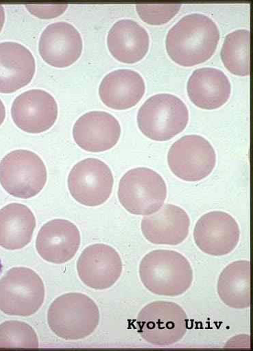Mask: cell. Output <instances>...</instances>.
<instances>
[{
	"mask_svg": "<svg viewBox=\"0 0 253 351\" xmlns=\"http://www.w3.org/2000/svg\"><path fill=\"white\" fill-rule=\"evenodd\" d=\"M220 38L219 29L209 17L192 14L182 18L168 32L165 47L170 58L185 67L209 60Z\"/></svg>",
	"mask_w": 253,
	"mask_h": 351,
	"instance_id": "cell-1",
	"label": "cell"
},
{
	"mask_svg": "<svg viewBox=\"0 0 253 351\" xmlns=\"http://www.w3.org/2000/svg\"><path fill=\"white\" fill-rule=\"evenodd\" d=\"M139 277L151 293L176 297L185 293L193 282V270L188 260L172 250H155L146 254L139 265Z\"/></svg>",
	"mask_w": 253,
	"mask_h": 351,
	"instance_id": "cell-2",
	"label": "cell"
},
{
	"mask_svg": "<svg viewBox=\"0 0 253 351\" xmlns=\"http://www.w3.org/2000/svg\"><path fill=\"white\" fill-rule=\"evenodd\" d=\"M100 322V311L95 302L80 293L61 295L48 312L50 328L66 340H79L92 335Z\"/></svg>",
	"mask_w": 253,
	"mask_h": 351,
	"instance_id": "cell-3",
	"label": "cell"
},
{
	"mask_svg": "<svg viewBox=\"0 0 253 351\" xmlns=\"http://www.w3.org/2000/svg\"><path fill=\"white\" fill-rule=\"evenodd\" d=\"M47 179L45 163L32 151L14 150L0 161V184L14 197H35L44 189Z\"/></svg>",
	"mask_w": 253,
	"mask_h": 351,
	"instance_id": "cell-4",
	"label": "cell"
},
{
	"mask_svg": "<svg viewBox=\"0 0 253 351\" xmlns=\"http://www.w3.org/2000/svg\"><path fill=\"white\" fill-rule=\"evenodd\" d=\"M188 121L189 111L185 104L176 95L168 93L150 97L137 114L141 132L157 141L174 138L185 129Z\"/></svg>",
	"mask_w": 253,
	"mask_h": 351,
	"instance_id": "cell-5",
	"label": "cell"
},
{
	"mask_svg": "<svg viewBox=\"0 0 253 351\" xmlns=\"http://www.w3.org/2000/svg\"><path fill=\"white\" fill-rule=\"evenodd\" d=\"M118 199L129 213L151 215L163 206L167 197L164 180L157 171L147 167L128 171L120 182Z\"/></svg>",
	"mask_w": 253,
	"mask_h": 351,
	"instance_id": "cell-6",
	"label": "cell"
},
{
	"mask_svg": "<svg viewBox=\"0 0 253 351\" xmlns=\"http://www.w3.org/2000/svg\"><path fill=\"white\" fill-rule=\"evenodd\" d=\"M44 299V282L29 268L11 269L0 279V311L5 314L31 316L39 311Z\"/></svg>",
	"mask_w": 253,
	"mask_h": 351,
	"instance_id": "cell-7",
	"label": "cell"
},
{
	"mask_svg": "<svg viewBox=\"0 0 253 351\" xmlns=\"http://www.w3.org/2000/svg\"><path fill=\"white\" fill-rule=\"evenodd\" d=\"M138 332L147 342L168 346L181 341L187 330L188 318L178 304L157 301L147 304L139 312Z\"/></svg>",
	"mask_w": 253,
	"mask_h": 351,
	"instance_id": "cell-8",
	"label": "cell"
},
{
	"mask_svg": "<svg viewBox=\"0 0 253 351\" xmlns=\"http://www.w3.org/2000/svg\"><path fill=\"white\" fill-rule=\"evenodd\" d=\"M168 162L176 177L185 182H197L211 173L216 164V154L205 138L186 135L171 146Z\"/></svg>",
	"mask_w": 253,
	"mask_h": 351,
	"instance_id": "cell-9",
	"label": "cell"
},
{
	"mask_svg": "<svg viewBox=\"0 0 253 351\" xmlns=\"http://www.w3.org/2000/svg\"><path fill=\"white\" fill-rule=\"evenodd\" d=\"M114 179L103 161L89 158L77 163L70 172L68 189L72 197L88 207L105 204L111 197Z\"/></svg>",
	"mask_w": 253,
	"mask_h": 351,
	"instance_id": "cell-10",
	"label": "cell"
},
{
	"mask_svg": "<svg viewBox=\"0 0 253 351\" xmlns=\"http://www.w3.org/2000/svg\"><path fill=\"white\" fill-rule=\"evenodd\" d=\"M240 230L236 220L219 211L205 214L196 223L194 239L204 253L222 256L231 253L237 246Z\"/></svg>",
	"mask_w": 253,
	"mask_h": 351,
	"instance_id": "cell-11",
	"label": "cell"
},
{
	"mask_svg": "<svg viewBox=\"0 0 253 351\" xmlns=\"http://www.w3.org/2000/svg\"><path fill=\"white\" fill-rule=\"evenodd\" d=\"M122 268L118 252L105 244L86 247L77 262L81 281L96 290H105L114 286L120 278Z\"/></svg>",
	"mask_w": 253,
	"mask_h": 351,
	"instance_id": "cell-12",
	"label": "cell"
},
{
	"mask_svg": "<svg viewBox=\"0 0 253 351\" xmlns=\"http://www.w3.org/2000/svg\"><path fill=\"white\" fill-rule=\"evenodd\" d=\"M12 116L16 125L22 130L33 134L42 133L55 123L58 105L49 93L41 89H32L15 99Z\"/></svg>",
	"mask_w": 253,
	"mask_h": 351,
	"instance_id": "cell-13",
	"label": "cell"
},
{
	"mask_svg": "<svg viewBox=\"0 0 253 351\" xmlns=\"http://www.w3.org/2000/svg\"><path fill=\"white\" fill-rule=\"evenodd\" d=\"M83 48L79 32L71 24L58 22L49 25L41 35L39 51L43 60L57 68L73 64Z\"/></svg>",
	"mask_w": 253,
	"mask_h": 351,
	"instance_id": "cell-14",
	"label": "cell"
},
{
	"mask_svg": "<svg viewBox=\"0 0 253 351\" xmlns=\"http://www.w3.org/2000/svg\"><path fill=\"white\" fill-rule=\"evenodd\" d=\"M118 119L104 111H92L82 115L73 128L77 144L91 152H105L114 147L121 135Z\"/></svg>",
	"mask_w": 253,
	"mask_h": 351,
	"instance_id": "cell-15",
	"label": "cell"
},
{
	"mask_svg": "<svg viewBox=\"0 0 253 351\" xmlns=\"http://www.w3.org/2000/svg\"><path fill=\"white\" fill-rule=\"evenodd\" d=\"M81 234L72 222L55 219L46 223L40 230L36 249L46 261L64 264L72 260L81 245Z\"/></svg>",
	"mask_w": 253,
	"mask_h": 351,
	"instance_id": "cell-16",
	"label": "cell"
},
{
	"mask_svg": "<svg viewBox=\"0 0 253 351\" xmlns=\"http://www.w3.org/2000/svg\"><path fill=\"white\" fill-rule=\"evenodd\" d=\"M190 219L181 208L167 204L159 212L144 217L142 231L147 241L155 245H177L188 237Z\"/></svg>",
	"mask_w": 253,
	"mask_h": 351,
	"instance_id": "cell-17",
	"label": "cell"
},
{
	"mask_svg": "<svg viewBox=\"0 0 253 351\" xmlns=\"http://www.w3.org/2000/svg\"><path fill=\"white\" fill-rule=\"evenodd\" d=\"M36 71L33 53L21 44L0 43V93H12L27 86Z\"/></svg>",
	"mask_w": 253,
	"mask_h": 351,
	"instance_id": "cell-18",
	"label": "cell"
},
{
	"mask_svg": "<svg viewBox=\"0 0 253 351\" xmlns=\"http://www.w3.org/2000/svg\"><path fill=\"white\" fill-rule=\"evenodd\" d=\"M146 84L142 75L131 69H119L107 74L99 87V95L107 107L127 110L142 99Z\"/></svg>",
	"mask_w": 253,
	"mask_h": 351,
	"instance_id": "cell-19",
	"label": "cell"
},
{
	"mask_svg": "<svg viewBox=\"0 0 253 351\" xmlns=\"http://www.w3.org/2000/svg\"><path fill=\"white\" fill-rule=\"evenodd\" d=\"M189 98L197 107L215 110L229 99L231 85L222 71L211 67L195 70L189 78L187 86Z\"/></svg>",
	"mask_w": 253,
	"mask_h": 351,
	"instance_id": "cell-20",
	"label": "cell"
},
{
	"mask_svg": "<svg viewBox=\"0 0 253 351\" xmlns=\"http://www.w3.org/2000/svg\"><path fill=\"white\" fill-rule=\"evenodd\" d=\"M107 46L111 55L125 64L142 60L150 47L147 31L137 22L123 19L116 22L107 36Z\"/></svg>",
	"mask_w": 253,
	"mask_h": 351,
	"instance_id": "cell-21",
	"label": "cell"
},
{
	"mask_svg": "<svg viewBox=\"0 0 253 351\" xmlns=\"http://www.w3.org/2000/svg\"><path fill=\"white\" fill-rule=\"evenodd\" d=\"M36 228V217L27 206H5L0 210V247L8 250L25 247L31 242Z\"/></svg>",
	"mask_w": 253,
	"mask_h": 351,
	"instance_id": "cell-22",
	"label": "cell"
},
{
	"mask_svg": "<svg viewBox=\"0 0 253 351\" xmlns=\"http://www.w3.org/2000/svg\"><path fill=\"white\" fill-rule=\"evenodd\" d=\"M250 265L247 261L229 264L221 273L217 282V293L228 306L243 309L250 307Z\"/></svg>",
	"mask_w": 253,
	"mask_h": 351,
	"instance_id": "cell-23",
	"label": "cell"
},
{
	"mask_svg": "<svg viewBox=\"0 0 253 351\" xmlns=\"http://www.w3.org/2000/svg\"><path fill=\"white\" fill-rule=\"evenodd\" d=\"M220 55L228 71L237 76H248L250 73V32L239 29L228 34Z\"/></svg>",
	"mask_w": 253,
	"mask_h": 351,
	"instance_id": "cell-24",
	"label": "cell"
},
{
	"mask_svg": "<svg viewBox=\"0 0 253 351\" xmlns=\"http://www.w3.org/2000/svg\"><path fill=\"white\" fill-rule=\"evenodd\" d=\"M39 339L29 324L11 320L0 324V348H38Z\"/></svg>",
	"mask_w": 253,
	"mask_h": 351,
	"instance_id": "cell-25",
	"label": "cell"
},
{
	"mask_svg": "<svg viewBox=\"0 0 253 351\" xmlns=\"http://www.w3.org/2000/svg\"><path fill=\"white\" fill-rule=\"evenodd\" d=\"M181 4L137 5L139 18L150 25H163L170 22L179 12Z\"/></svg>",
	"mask_w": 253,
	"mask_h": 351,
	"instance_id": "cell-26",
	"label": "cell"
},
{
	"mask_svg": "<svg viewBox=\"0 0 253 351\" xmlns=\"http://www.w3.org/2000/svg\"><path fill=\"white\" fill-rule=\"evenodd\" d=\"M68 5H27L26 8L35 16L41 19H51L62 15Z\"/></svg>",
	"mask_w": 253,
	"mask_h": 351,
	"instance_id": "cell-27",
	"label": "cell"
},
{
	"mask_svg": "<svg viewBox=\"0 0 253 351\" xmlns=\"http://www.w3.org/2000/svg\"><path fill=\"white\" fill-rule=\"evenodd\" d=\"M6 117V108L4 103L0 99V125H1Z\"/></svg>",
	"mask_w": 253,
	"mask_h": 351,
	"instance_id": "cell-28",
	"label": "cell"
},
{
	"mask_svg": "<svg viewBox=\"0 0 253 351\" xmlns=\"http://www.w3.org/2000/svg\"><path fill=\"white\" fill-rule=\"evenodd\" d=\"M5 22V12L3 6L0 5V32H1Z\"/></svg>",
	"mask_w": 253,
	"mask_h": 351,
	"instance_id": "cell-29",
	"label": "cell"
}]
</instances>
